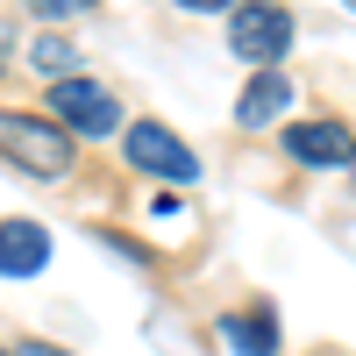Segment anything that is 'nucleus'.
Returning <instances> with one entry per match:
<instances>
[{"mask_svg":"<svg viewBox=\"0 0 356 356\" xmlns=\"http://www.w3.org/2000/svg\"><path fill=\"white\" fill-rule=\"evenodd\" d=\"M43 264H50L43 221H0V271H8V278H36Z\"/></svg>","mask_w":356,"mask_h":356,"instance_id":"423d86ee","label":"nucleus"},{"mask_svg":"<svg viewBox=\"0 0 356 356\" xmlns=\"http://www.w3.org/2000/svg\"><path fill=\"white\" fill-rule=\"evenodd\" d=\"M29 65L50 72V86H57V79H79V50L65 36H36V43H29Z\"/></svg>","mask_w":356,"mask_h":356,"instance_id":"1a4fd4ad","label":"nucleus"},{"mask_svg":"<svg viewBox=\"0 0 356 356\" xmlns=\"http://www.w3.org/2000/svg\"><path fill=\"white\" fill-rule=\"evenodd\" d=\"M285 107H292V79L285 72H257L243 86V100H235V122H243V129H271Z\"/></svg>","mask_w":356,"mask_h":356,"instance_id":"0eeeda50","label":"nucleus"},{"mask_svg":"<svg viewBox=\"0 0 356 356\" xmlns=\"http://www.w3.org/2000/svg\"><path fill=\"white\" fill-rule=\"evenodd\" d=\"M50 114H57L65 136H114L122 129V100H114L100 79H86V72L50 86Z\"/></svg>","mask_w":356,"mask_h":356,"instance_id":"7ed1b4c3","label":"nucleus"},{"mask_svg":"<svg viewBox=\"0 0 356 356\" xmlns=\"http://www.w3.org/2000/svg\"><path fill=\"white\" fill-rule=\"evenodd\" d=\"M228 50L243 57V65H257V72H278V57L292 50V8H278V0L228 8Z\"/></svg>","mask_w":356,"mask_h":356,"instance_id":"f03ea898","label":"nucleus"},{"mask_svg":"<svg viewBox=\"0 0 356 356\" xmlns=\"http://www.w3.org/2000/svg\"><path fill=\"white\" fill-rule=\"evenodd\" d=\"M8 356H65V349H50V342H29V335H22V342H15Z\"/></svg>","mask_w":356,"mask_h":356,"instance_id":"9b49d317","label":"nucleus"},{"mask_svg":"<svg viewBox=\"0 0 356 356\" xmlns=\"http://www.w3.org/2000/svg\"><path fill=\"white\" fill-rule=\"evenodd\" d=\"M221 335H228L235 356H278V321H271V307H257V314H228Z\"/></svg>","mask_w":356,"mask_h":356,"instance_id":"6e6552de","label":"nucleus"},{"mask_svg":"<svg viewBox=\"0 0 356 356\" xmlns=\"http://www.w3.org/2000/svg\"><path fill=\"white\" fill-rule=\"evenodd\" d=\"M122 157L136 164V171H150V178H200V157H193V143H178L164 122H136L129 136H122Z\"/></svg>","mask_w":356,"mask_h":356,"instance_id":"20e7f679","label":"nucleus"},{"mask_svg":"<svg viewBox=\"0 0 356 356\" xmlns=\"http://www.w3.org/2000/svg\"><path fill=\"white\" fill-rule=\"evenodd\" d=\"M285 157L292 164H307V171H342L356 157V136L342 122H292L285 129Z\"/></svg>","mask_w":356,"mask_h":356,"instance_id":"39448f33","label":"nucleus"},{"mask_svg":"<svg viewBox=\"0 0 356 356\" xmlns=\"http://www.w3.org/2000/svg\"><path fill=\"white\" fill-rule=\"evenodd\" d=\"M29 8H36V15H50V22H57V15H86V8H100V0H29Z\"/></svg>","mask_w":356,"mask_h":356,"instance_id":"9d476101","label":"nucleus"},{"mask_svg":"<svg viewBox=\"0 0 356 356\" xmlns=\"http://www.w3.org/2000/svg\"><path fill=\"white\" fill-rule=\"evenodd\" d=\"M0 157H15L29 178H65L79 164V143L43 114H0Z\"/></svg>","mask_w":356,"mask_h":356,"instance_id":"f257e3e1","label":"nucleus"},{"mask_svg":"<svg viewBox=\"0 0 356 356\" xmlns=\"http://www.w3.org/2000/svg\"><path fill=\"white\" fill-rule=\"evenodd\" d=\"M349 8H356V0H349Z\"/></svg>","mask_w":356,"mask_h":356,"instance_id":"ddd939ff","label":"nucleus"},{"mask_svg":"<svg viewBox=\"0 0 356 356\" xmlns=\"http://www.w3.org/2000/svg\"><path fill=\"white\" fill-rule=\"evenodd\" d=\"M0 356H8V349H0Z\"/></svg>","mask_w":356,"mask_h":356,"instance_id":"4468645a","label":"nucleus"},{"mask_svg":"<svg viewBox=\"0 0 356 356\" xmlns=\"http://www.w3.org/2000/svg\"><path fill=\"white\" fill-rule=\"evenodd\" d=\"M171 8H186V15H221L228 0H171Z\"/></svg>","mask_w":356,"mask_h":356,"instance_id":"f8f14e48","label":"nucleus"}]
</instances>
